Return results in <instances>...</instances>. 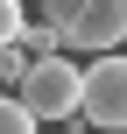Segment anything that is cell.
<instances>
[{
  "label": "cell",
  "instance_id": "cell-1",
  "mask_svg": "<svg viewBox=\"0 0 127 134\" xmlns=\"http://www.w3.org/2000/svg\"><path fill=\"white\" fill-rule=\"evenodd\" d=\"M78 85H85V64H71V49H57V57L28 64V78L14 85V99L28 106L35 127H71L78 120Z\"/></svg>",
  "mask_w": 127,
  "mask_h": 134
},
{
  "label": "cell",
  "instance_id": "cell-2",
  "mask_svg": "<svg viewBox=\"0 0 127 134\" xmlns=\"http://www.w3.org/2000/svg\"><path fill=\"white\" fill-rule=\"evenodd\" d=\"M78 120L106 134H127V49H106L85 64V85H78Z\"/></svg>",
  "mask_w": 127,
  "mask_h": 134
},
{
  "label": "cell",
  "instance_id": "cell-3",
  "mask_svg": "<svg viewBox=\"0 0 127 134\" xmlns=\"http://www.w3.org/2000/svg\"><path fill=\"white\" fill-rule=\"evenodd\" d=\"M120 42H127V0H85L64 35V49H92V57H106Z\"/></svg>",
  "mask_w": 127,
  "mask_h": 134
},
{
  "label": "cell",
  "instance_id": "cell-4",
  "mask_svg": "<svg viewBox=\"0 0 127 134\" xmlns=\"http://www.w3.org/2000/svg\"><path fill=\"white\" fill-rule=\"evenodd\" d=\"M14 42H21L28 57H57V49H64V35H57L49 21H21V35H14Z\"/></svg>",
  "mask_w": 127,
  "mask_h": 134
},
{
  "label": "cell",
  "instance_id": "cell-5",
  "mask_svg": "<svg viewBox=\"0 0 127 134\" xmlns=\"http://www.w3.org/2000/svg\"><path fill=\"white\" fill-rule=\"evenodd\" d=\"M78 7H85V0H35V21H49L57 35H71V21H78Z\"/></svg>",
  "mask_w": 127,
  "mask_h": 134
},
{
  "label": "cell",
  "instance_id": "cell-6",
  "mask_svg": "<svg viewBox=\"0 0 127 134\" xmlns=\"http://www.w3.org/2000/svg\"><path fill=\"white\" fill-rule=\"evenodd\" d=\"M0 134H42L35 120H28V106H21L14 92H0Z\"/></svg>",
  "mask_w": 127,
  "mask_h": 134
},
{
  "label": "cell",
  "instance_id": "cell-7",
  "mask_svg": "<svg viewBox=\"0 0 127 134\" xmlns=\"http://www.w3.org/2000/svg\"><path fill=\"white\" fill-rule=\"evenodd\" d=\"M28 64H35V57H28L21 42H7V49H0V85H21V78H28Z\"/></svg>",
  "mask_w": 127,
  "mask_h": 134
},
{
  "label": "cell",
  "instance_id": "cell-8",
  "mask_svg": "<svg viewBox=\"0 0 127 134\" xmlns=\"http://www.w3.org/2000/svg\"><path fill=\"white\" fill-rule=\"evenodd\" d=\"M21 35V0H0V49Z\"/></svg>",
  "mask_w": 127,
  "mask_h": 134
},
{
  "label": "cell",
  "instance_id": "cell-9",
  "mask_svg": "<svg viewBox=\"0 0 127 134\" xmlns=\"http://www.w3.org/2000/svg\"><path fill=\"white\" fill-rule=\"evenodd\" d=\"M64 134H71V127H64Z\"/></svg>",
  "mask_w": 127,
  "mask_h": 134
}]
</instances>
